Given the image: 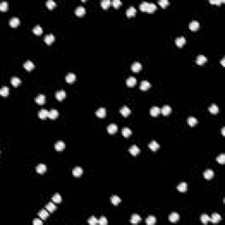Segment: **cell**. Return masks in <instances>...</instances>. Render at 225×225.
I'll list each match as a JSON object with an SVG mask.
<instances>
[{
    "instance_id": "6da1fadb",
    "label": "cell",
    "mask_w": 225,
    "mask_h": 225,
    "mask_svg": "<svg viewBox=\"0 0 225 225\" xmlns=\"http://www.w3.org/2000/svg\"><path fill=\"white\" fill-rule=\"evenodd\" d=\"M140 10L142 11H147V13H152L157 9L156 4L154 3H149V2H142L140 4Z\"/></svg>"
},
{
    "instance_id": "7a4b0ae2",
    "label": "cell",
    "mask_w": 225,
    "mask_h": 225,
    "mask_svg": "<svg viewBox=\"0 0 225 225\" xmlns=\"http://www.w3.org/2000/svg\"><path fill=\"white\" fill-rule=\"evenodd\" d=\"M85 13H86L85 8H84V6H82V5L77 6L76 8V10H75V13H76V15L79 16V17L83 16L84 14H85Z\"/></svg>"
},
{
    "instance_id": "3957f363",
    "label": "cell",
    "mask_w": 225,
    "mask_h": 225,
    "mask_svg": "<svg viewBox=\"0 0 225 225\" xmlns=\"http://www.w3.org/2000/svg\"><path fill=\"white\" fill-rule=\"evenodd\" d=\"M65 97H66V91H64V90L58 91H56V93H55V98H56V100H59V101L64 100Z\"/></svg>"
},
{
    "instance_id": "277c9868",
    "label": "cell",
    "mask_w": 225,
    "mask_h": 225,
    "mask_svg": "<svg viewBox=\"0 0 225 225\" xmlns=\"http://www.w3.org/2000/svg\"><path fill=\"white\" fill-rule=\"evenodd\" d=\"M215 173H214V171L211 170V169H207L203 172V176L206 180H211V178L214 177Z\"/></svg>"
},
{
    "instance_id": "5b68a950",
    "label": "cell",
    "mask_w": 225,
    "mask_h": 225,
    "mask_svg": "<svg viewBox=\"0 0 225 225\" xmlns=\"http://www.w3.org/2000/svg\"><path fill=\"white\" fill-rule=\"evenodd\" d=\"M136 78L134 77H129V78L127 79V81H126V84H127V86L129 87H134L135 84H136Z\"/></svg>"
},
{
    "instance_id": "8992f818",
    "label": "cell",
    "mask_w": 225,
    "mask_h": 225,
    "mask_svg": "<svg viewBox=\"0 0 225 225\" xmlns=\"http://www.w3.org/2000/svg\"><path fill=\"white\" fill-rule=\"evenodd\" d=\"M55 36L52 34V33L47 34V35L45 36V38H44V42L47 43L48 45L52 44V43L55 42Z\"/></svg>"
},
{
    "instance_id": "52a82bcc",
    "label": "cell",
    "mask_w": 225,
    "mask_h": 225,
    "mask_svg": "<svg viewBox=\"0 0 225 225\" xmlns=\"http://www.w3.org/2000/svg\"><path fill=\"white\" fill-rule=\"evenodd\" d=\"M149 113H151V116H154V117H156V116H158L159 113H161V109L158 107V106H152V107L151 108V111H149Z\"/></svg>"
},
{
    "instance_id": "ba28073f",
    "label": "cell",
    "mask_w": 225,
    "mask_h": 225,
    "mask_svg": "<svg viewBox=\"0 0 225 225\" xmlns=\"http://www.w3.org/2000/svg\"><path fill=\"white\" fill-rule=\"evenodd\" d=\"M38 215L42 220H46L48 217V216H49V212H48L47 209H42L38 213Z\"/></svg>"
},
{
    "instance_id": "9c48e42d",
    "label": "cell",
    "mask_w": 225,
    "mask_h": 225,
    "mask_svg": "<svg viewBox=\"0 0 225 225\" xmlns=\"http://www.w3.org/2000/svg\"><path fill=\"white\" fill-rule=\"evenodd\" d=\"M159 143L157 141H151V142H149V148L151 149L152 151H158V149H159Z\"/></svg>"
},
{
    "instance_id": "30bf717a",
    "label": "cell",
    "mask_w": 225,
    "mask_h": 225,
    "mask_svg": "<svg viewBox=\"0 0 225 225\" xmlns=\"http://www.w3.org/2000/svg\"><path fill=\"white\" fill-rule=\"evenodd\" d=\"M221 220H222L221 216H220L219 214H217V213H214V214L212 215V216L210 217V221H211L213 223H217V222H219Z\"/></svg>"
},
{
    "instance_id": "8fae6325",
    "label": "cell",
    "mask_w": 225,
    "mask_h": 225,
    "mask_svg": "<svg viewBox=\"0 0 225 225\" xmlns=\"http://www.w3.org/2000/svg\"><path fill=\"white\" fill-rule=\"evenodd\" d=\"M141 221H142V218L140 217L139 215H137V214L132 215L131 218H130V222H131L132 224H136Z\"/></svg>"
},
{
    "instance_id": "7c38bea8",
    "label": "cell",
    "mask_w": 225,
    "mask_h": 225,
    "mask_svg": "<svg viewBox=\"0 0 225 225\" xmlns=\"http://www.w3.org/2000/svg\"><path fill=\"white\" fill-rule=\"evenodd\" d=\"M9 24L11 27H16V26H18L19 25V19L18 17H13V18H11L10 19Z\"/></svg>"
},
{
    "instance_id": "4fadbf2b",
    "label": "cell",
    "mask_w": 225,
    "mask_h": 225,
    "mask_svg": "<svg viewBox=\"0 0 225 225\" xmlns=\"http://www.w3.org/2000/svg\"><path fill=\"white\" fill-rule=\"evenodd\" d=\"M131 70L133 72H139L142 70V64L138 62H135L134 64H132Z\"/></svg>"
},
{
    "instance_id": "5bb4252c",
    "label": "cell",
    "mask_w": 225,
    "mask_h": 225,
    "mask_svg": "<svg viewBox=\"0 0 225 225\" xmlns=\"http://www.w3.org/2000/svg\"><path fill=\"white\" fill-rule=\"evenodd\" d=\"M207 57L205 56V55H199L197 56V59H196V64H198V65H202V64H204L205 62H207Z\"/></svg>"
},
{
    "instance_id": "9a60e30c",
    "label": "cell",
    "mask_w": 225,
    "mask_h": 225,
    "mask_svg": "<svg viewBox=\"0 0 225 225\" xmlns=\"http://www.w3.org/2000/svg\"><path fill=\"white\" fill-rule=\"evenodd\" d=\"M129 151L130 153H131V155H133L134 157L137 156V155L140 153V149L136 145H132V146L129 148Z\"/></svg>"
},
{
    "instance_id": "2e32d148",
    "label": "cell",
    "mask_w": 225,
    "mask_h": 225,
    "mask_svg": "<svg viewBox=\"0 0 225 225\" xmlns=\"http://www.w3.org/2000/svg\"><path fill=\"white\" fill-rule=\"evenodd\" d=\"M120 113H122V114L124 116V117H127V116H129L130 114L131 110H130L129 107H128L127 106H122V109L120 110Z\"/></svg>"
},
{
    "instance_id": "e0dca14e",
    "label": "cell",
    "mask_w": 225,
    "mask_h": 225,
    "mask_svg": "<svg viewBox=\"0 0 225 225\" xmlns=\"http://www.w3.org/2000/svg\"><path fill=\"white\" fill-rule=\"evenodd\" d=\"M199 27H200V23H199V21H197V20H193L189 25L190 30H192V31H196L199 29Z\"/></svg>"
},
{
    "instance_id": "ac0fdd59",
    "label": "cell",
    "mask_w": 225,
    "mask_h": 225,
    "mask_svg": "<svg viewBox=\"0 0 225 225\" xmlns=\"http://www.w3.org/2000/svg\"><path fill=\"white\" fill-rule=\"evenodd\" d=\"M151 84H149V82L144 80L141 82V84H140V89H141L142 91H147L148 89L151 88Z\"/></svg>"
},
{
    "instance_id": "d6986e66",
    "label": "cell",
    "mask_w": 225,
    "mask_h": 225,
    "mask_svg": "<svg viewBox=\"0 0 225 225\" xmlns=\"http://www.w3.org/2000/svg\"><path fill=\"white\" fill-rule=\"evenodd\" d=\"M161 113H162V114H164V115H169L171 113V107L168 105L164 106L161 109Z\"/></svg>"
},
{
    "instance_id": "ffe728a7",
    "label": "cell",
    "mask_w": 225,
    "mask_h": 225,
    "mask_svg": "<svg viewBox=\"0 0 225 225\" xmlns=\"http://www.w3.org/2000/svg\"><path fill=\"white\" fill-rule=\"evenodd\" d=\"M46 171H47V166H46V164H38L37 167H36V171H37L38 173H40V174L44 173Z\"/></svg>"
},
{
    "instance_id": "44dd1931",
    "label": "cell",
    "mask_w": 225,
    "mask_h": 225,
    "mask_svg": "<svg viewBox=\"0 0 225 225\" xmlns=\"http://www.w3.org/2000/svg\"><path fill=\"white\" fill-rule=\"evenodd\" d=\"M175 42H176V45L178 46V48H181L183 47L184 45H185L186 43V38L183 37V36H181V37H178L175 40Z\"/></svg>"
},
{
    "instance_id": "7402d4cb",
    "label": "cell",
    "mask_w": 225,
    "mask_h": 225,
    "mask_svg": "<svg viewBox=\"0 0 225 225\" xmlns=\"http://www.w3.org/2000/svg\"><path fill=\"white\" fill-rule=\"evenodd\" d=\"M48 114H49V112H48L47 109H42V110H40V112L38 113L39 117H40L41 119H42V120H44V119H46V118H48Z\"/></svg>"
},
{
    "instance_id": "603a6c76",
    "label": "cell",
    "mask_w": 225,
    "mask_h": 225,
    "mask_svg": "<svg viewBox=\"0 0 225 225\" xmlns=\"http://www.w3.org/2000/svg\"><path fill=\"white\" fill-rule=\"evenodd\" d=\"M72 173H73V175L75 177H80L82 174H83V169L81 167H79V166H77V167H75L73 169Z\"/></svg>"
},
{
    "instance_id": "cb8c5ba5",
    "label": "cell",
    "mask_w": 225,
    "mask_h": 225,
    "mask_svg": "<svg viewBox=\"0 0 225 225\" xmlns=\"http://www.w3.org/2000/svg\"><path fill=\"white\" fill-rule=\"evenodd\" d=\"M65 80H66L67 83H70V84L73 83V82L76 80V75L74 73H69L65 77Z\"/></svg>"
},
{
    "instance_id": "d4e9b609",
    "label": "cell",
    "mask_w": 225,
    "mask_h": 225,
    "mask_svg": "<svg viewBox=\"0 0 225 225\" xmlns=\"http://www.w3.org/2000/svg\"><path fill=\"white\" fill-rule=\"evenodd\" d=\"M106 114V111L104 107H100L99 108L98 110L96 111V115L98 116L99 118H104Z\"/></svg>"
},
{
    "instance_id": "484cf974",
    "label": "cell",
    "mask_w": 225,
    "mask_h": 225,
    "mask_svg": "<svg viewBox=\"0 0 225 225\" xmlns=\"http://www.w3.org/2000/svg\"><path fill=\"white\" fill-rule=\"evenodd\" d=\"M178 219H180V215L178 213H171L170 216H169V221L171 222H178Z\"/></svg>"
},
{
    "instance_id": "4316f807",
    "label": "cell",
    "mask_w": 225,
    "mask_h": 225,
    "mask_svg": "<svg viewBox=\"0 0 225 225\" xmlns=\"http://www.w3.org/2000/svg\"><path fill=\"white\" fill-rule=\"evenodd\" d=\"M35 101H36V103L39 104V105H43V104L45 103V101H46L45 95H43V94H40L39 96L36 97Z\"/></svg>"
},
{
    "instance_id": "83f0119b",
    "label": "cell",
    "mask_w": 225,
    "mask_h": 225,
    "mask_svg": "<svg viewBox=\"0 0 225 225\" xmlns=\"http://www.w3.org/2000/svg\"><path fill=\"white\" fill-rule=\"evenodd\" d=\"M118 128H117V125L116 124H113V123H112V124L108 125L107 127V132L109 133V134H114V133H116V131H117Z\"/></svg>"
},
{
    "instance_id": "f1b7e54d",
    "label": "cell",
    "mask_w": 225,
    "mask_h": 225,
    "mask_svg": "<svg viewBox=\"0 0 225 225\" xmlns=\"http://www.w3.org/2000/svg\"><path fill=\"white\" fill-rule=\"evenodd\" d=\"M24 68H25L27 71H31L33 68H34V64H33L32 61H29L28 60V61H26L25 64H24Z\"/></svg>"
},
{
    "instance_id": "f546056e",
    "label": "cell",
    "mask_w": 225,
    "mask_h": 225,
    "mask_svg": "<svg viewBox=\"0 0 225 225\" xmlns=\"http://www.w3.org/2000/svg\"><path fill=\"white\" fill-rule=\"evenodd\" d=\"M55 151H64L65 149V143L64 142H57L55 144Z\"/></svg>"
},
{
    "instance_id": "4dcf8cb0",
    "label": "cell",
    "mask_w": 225,
    "mask_h": 225,
    "mask_svg": "<svg viewBox=\"0 0 225 225\" xmlns=\"http://www.w3.org/2000/svg\"><path fill=\"white\" fill-rule=\"evenodd\" d=\"M177 189L180 191V192H181V193L187 192V184L185 183V182H182V183L178 184V187H177Z\"/></svg>"
},
{
    "instance_id": "1f68e13d",
    "label": "cell",
    "mask_w": 225,
    "mask_h": 225,
    "mask_svg": "<svg viewBox=\"0 0 225 225\" xmlns=\"http://www.w3.org/2000/svg\"><path fill=\"white\" fill-rule=\"evenodd\" d=\"M46 209L48 210L49 213H53L56 209V206L54 204V201L53 202H48L47 205H46Z\"/></svg>"
},
{
    "instance_id": "d6a6232c",
    "label": "cell",
    "mask_w": 225,
    "mask_h": 225,
    "mask_svg": "<svg viewBox=\"0 0 225 225\" xmlns=\"http://www.w3.org/2000/svg\"><path fill=\"white\" fill-rule=\"evenodd\" d=\"M135 13H136V9H135L134 6H129V8L127 10V11H126V14H127L128 17L135 16Z\"/></svg>"
},
{
    "instance_id": "836d02e7",
    "label": "cell",
    "mask_w": 225,
    "mask_h": 225,
    "mask_svg": "<svg viewBox=\"0 0 225 225\" xmlns=\"http://www.w3.org/2000/svg\"><path fill=\"white\" fill-rule=\"evenodd\" d=\"M58 115H59V113H58L57 110L55 109H52L49 111V114H48V118L51 120H55L56 119V118L58 117Z\"/></svg>"
},
{
    "instance_id": "e575fe53",
    "label": "cell",
    "mask_w": 225,
    "mask_h": 225,
    "mask_svg": "<svg viewBox=\"0 0 225 225\" xmlns=\"http://www.w3.org/2000/svg\"><path fill=\"white\" fill-rule=\"evenodd\" d=\"M157 222V218L153 216H149L146 218V224L147 225H153Z\"/></svg>"
},
{
    "instance_id": "d590c367",
    "label": "cell",
    "mask_w": 225,
    "mask_h": 225,
    "mask_svg": "<svg viewBox=\"0 0 225 225\" xmlns=\"http://www.w3.org/2000/svg\"><path fill=\"white\" fill-rule=\"evenodd\" d=\"M111 201H112L113 205H114V206H117L118 204H120V202L122 201V199L117 196V195H113L112 197H111Z\"/></svg>"
},
{
    "instance_id": "8d00e7d4",
    "label": "cell",
    "mask_w": 225,
    "mask_h": 225,
    "mask_svg": "<svg viewBox=\"0 0 225 225\" xmlns=\"http://www.w3.org/2000/svg\"><path fill=\"white\" fill-rule=\"evenodd\" d=\"M11 84H13L14 87H17V86H19V84H21V80L19 78V77H11Z\"/></svg>"
},
{
    "instance_id": "74e56055",
    "label": "cell",
    "mask_w": 225,
    "mask_h": 225,
    "mask_svg": "<svg viewBox=\"0 0 225 225\" xmlns=\"http://www.w3.org/2000/svg\"><path fill=\"white\" fill-rule=\"evenodd\" d=\"M33 32L36 35H41L42 33L43 30H42V26H41L40 25H37V26H35L33 28Z\"/></svg>"
},
{
    "instance_id": "f35d334b",
    "label": "cell",
    "mask_w": 225,
    "mask_h": 225,
    "mask_svg": "<svg viewBox=\"0 0 225 225\" xmlns=\"http://www.w3.org/2000/svg\"><path fill=\"white\" fill-rule=\"evenodd\" d=\"M209 110L210 113H213V114H216V113L219 112V107L216 105V104H213V105H211L209 107Z\"/></svg>"
},
{
    "instance_id": "ab89813d",
    "label": "cell",
    "mask_w": 225,
    "mask_h": 225,
    "mask_svg": "<svg viewBox=\"0 0 225 225\" xmlns=\"http://www.w3.org/2000/svg\"><path fill=\"white\" fill-rule=\"evenodd\" d=\"M187 123L191 127H193V126H195L198 123V120L195 117H193L192 116V117H189L187 119Z\"/></svg>"
},
{
    "instance_id": "60d3db41",
    "label": "cell",
    "mask_w": 225,
    "mask_h": 225,
    "mask_svg": "<svg viewBox=\"0 0 225 225\" xmlns=\"http://www.w3.org/2000/svg\"><path fill=\"white\" fill-rule=\"evenodd\" d=\"M200 221H201L202 223L207 224V222H210V216H207V214H203L201 215V216H200Z\"/></svg>"
},
{
    "instance_id": "b9f144b4",
    "label": "cell",
    "mask_w": 225,
    "mask_h": 225,
    "mask_svg": "<svg viewBox=\"0 0 225 225\" xmlns=\"http://www.w3.org/2000/svg\"><path fill=\"white\" fill-rule=\"evenodd\" d=\"M0 94H1V96L3 97H6L9 95V88L7 86H4L1 88V90H0Z\"/></svg>"
},
{
    "instance_id": "7bdbcfd3",
    "label": "cell",
    "mask_w": 225,
    "mask_h": 225,
    "mask_svg": "<svg viewBox=\"0 0 225 225\" xmlns=\"http://www.w3.org/2000/svg\"><path fill=\"white\" fill-rule=\"evenodd\" d=\"M122 135L123 136H125V137H129V136H130V135H132V131H131V129H129V128H124V129H122Z\"/></svg>"
},
{
    "instance_id": "ee69618b",
    "label": "cell",
    "mask_w": 225,
    "mask_h": 225,
    "mask_svg": "<svg viewBox=\"0 0 225 225\" xmlns=\"http://www.w3.org/2000/svg\"><path fill=\"white\" fill-rule=\"evenodd\" d=\"M52 200L54 201L55 203H60L62 201V197L59 193H55V194L53 195L52 197Z\"/></svg>"
},
{
    "instance_id": "f6af8a7d",
    "label": "cell",
    "mask_w": 225,
    "mask_h": 225,
    "mask_svg": "<svg viewBox=\"0 0 225 225\" xmlns=\"http://www.w3.org/2000/svg\"><path fill=\"white\" fill-rule=\"evenodd\" d=\"M216 161L218 162L219 164H223L225 163V154H224V153L220 154L219 156L216 158Z\"/></svg>"
},
{
    "instance_id": "bcb514c9",
    "label": "cell",
    "mask_w": 225,
    "mask_h": 225,
    "mask_svg": "<svg viewBox=\"0 0 225 225\" xmlns=\"http://www.w3.org/2000/svg\"><path fill=\"white\" fill-rule=\"evenodd\" d=\"M46 4H47L48 8L50 10H52L53 8H55V7L56 6V3H55V1H53V0H48Z\"/></svg>"
},
{
    "instance_id": "7dc6e473",
    "label": "cell",
    "mask_w": 225,
    "mask_h": 225,
    "mask_svg": "<svg viewBox=\"0 0 225 225\" xmlns=\"http://www.w3.org/2000/svg\"><path fill=\"white\" fill-rule=\"evenodd\" d=\"M88 223L90 225H96L99 223V220H97L95 216H91L88 220Z\"/></svg>"
},
{
    "instance_id": "c3c4849f",
    "label": "cell",
    "mask_w": 225,
    "mask_h": 225,
    "mask_svg": "<svg viewBox=\"0 0 225 225\" xmlns=\"http://www.w3.org/2000/svg\"><path fill=\"white\" fill-rule=\"evenodd\" d=\"M8 6H9V4L7 3L6 1H4V2H2V3L0 4V10H1V11H5L8 10Z\"/></svg>"
},
{
    "instance_id": "681fc988",
    "label": "cell",
    "mask_w": 225,
    "mask_h": 225,
    "mask_svg": "<svg viewBox=\"0 0 225 225\" xmlns=\"http://www.w3.org/2000/svg\"><path fill=\"white\" fill-rule=\"evenodd\" d=\"M110 4H111L110 0H102V1H101V6H102L104 9H107L108 7L110 6Z\"/></svg>"
},
{
    "instance_id": "f907efd6",
    "label": "cell",
    "mask_w": 225,
    "mask_h": 225,
    "mask_svg": "<svg viewBox=\"0 0 225 225\" xmlns=\"http://www.w3.org/2000/svg\"><path fill=\"white\" fill-rule=\"evenodd\" d=\"M107 223H108L107 219H106L105 216H101L100 220H99V224H100V225H106Z\"/></svg>"
},
{
    "instance_id": "816d5d0a",
    "label": "cell",
    "mask_w": 225,
    "mask_h": 225,
    "mask_svg": "<svg viewBox=\"0 0 225 225\" xmlns=\"http://www.w3.org/2000/svg\"><path fill=\"white\" fill-rule=\"evenodd\" d=\"M122 2L120 1V0H113V1L112 2V4L114 8H118V7H120V5H122Z\"/></svg>"
},
{
    "instance_id": "f5cc1de1",
    "label": "cell",
    "mask_w": 225,
    "mask_h": 225,
    "mask_svg": "<svg viewBox=\"0 0 225 225\" xmlns=\"http://www.w3.org/2000/svg\"><path fill=\"white\" fill-rule=\"evenodd\" d=\"M158 4H160V5H161L162 7H163V8H165V7L167 6L170 3H169L168 0H159V1H158Z\"/></svg>"
},
{
    "instance_id": "db71d44e",
    "label": "cell",
    "mask_w": 225,
    "mask_h": 225,
    "mask_svg": "<svg viewBox=\"0 0 225 225\" xmlns=\"http://www.w3.org/2000/svg\"><path fill=\"white\" fill-rule=\"evenodd\" d=\"M33 225H42V221L40 219H35V220H33Z\"/></svg>"
},
{
    "instance_id": "11a10c76",
    "label": "cell",
    "mask_w": 225,
    "mask_h": 225,
    "mask_svg": "<svg viewBox=\"0 0 225 225\" xmlns=\"http://www.w3.org/2000/svg\"><path fill=\"white\" fill-rule=\"evenodd\" d=\"M223 2V0H210L209 3L214 4H220L221 3Z\"/></svg>"
},
{
    "instance_id": "9f6ffc18",
    "label": "cell",
    "mask_w": 225,
    "mask_h": 225,
    "mask_svg": "<svg viewBox=\"0 0 225 225\" xmlns=\"http://www.w3.org/2000/svg\"><path fill=\"white\" fill-rule=\"evenodd\" d=\"M221 64H222V66H224V58H223V59H222V61H221Z\"/></svg>"
},
{
    "instance_id": "6f0895ef",
    "label": "cell",
    "mask_w": 225,
    "mask_h": 225,
    "mask_svg": "<svg viewBox=\"0 0 225 225\" xmlns=\"http://www.w3.org/2000/svg\"><path fill=\"white\" fill-rule=\"evenodd\" d=\"M222 135H224V128H223V129H222Z\"/></svg>"
}]
</instances>
